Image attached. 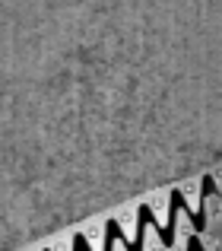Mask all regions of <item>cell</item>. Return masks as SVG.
Segmentation results:
<instances>
[{
    "label": "cell",
    "mask_w": 222,
    "mask_h": 251,
    "mask_svg": "<svg viewBox=\"0 0 222 251\" xmlns=\"http://www.w3.org/2000/svg\"><path fill=\"white\" fill-rule=\"evenodd\" d=\"M140 216H143V220L149 223V226H155V232H159V239L165 242V245H172V242H175V229H168V226H159V223H155V216H153V210H149V207H140Z\"/></svg>",
    "instance_id": "6da1fadb"
},
{
    "label": "cell",
    "mask_w": 222,
    "mask_h": 251,
    "mask_svg": "<svg viewBox=\"0 0 222 251\" xmlns=\"http://www.w3.org/2000/svg\"><path fill=\"white\" fill-rule=\"evenodd\" d=\"M187 248H194V251H200V248H203V245H200V239H197V235H194V239H191V242H187Z\"/></svg>",
    "instance_id": "7a4b0ae2"
}]
</instances>
